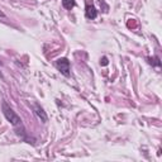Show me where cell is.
Masks as SVG:
<instances>
[{
	"instance_id": "1",
	"label": "cell",
	"mask_w": 162,
	"mask_h": 162,
	"mask_svg": "<svg viewBox=\"0 0 162 162\" xmlns=\"http://www.w3.org/2000/svg\"><path fill=\"white\" fill-rule=\"evenodd\" d=\"M2 109H3V113H4V117L6 118V121L9 122V123L15 128L16 134L20 135V137H22L23 139L28 141V138H27V133H25V129H24V127H23V123H22L20 117H19L18 114H16L12 108H10V105L8 104L6 101H3Z\"/></svg>"
},
{
	"instance_id": "2",
	"label": "cell",
	"mask_w": 162,
	"mask_h": 162,
	"mask_svg": "<svg viewBox=\"0 0 162 162\" xmlns=\"http://www.w3.org/2000/svg\"><path fill=\"white\" fill-rule=\"evenodd\" d=\"M56 67L58 69V71L61 72L63 76L69 77L70 76V71H71V65H70V61L67 59L66 57H62V58H58L56 61Z\"/></svg>"
},
{
	"instance_id": "3",
	"label": "cell",
	"mask_w": 162,
	"mask_h": 162,
	"mask_svg": "<svg viewBox=\"0 0 162 162\" xmlns=\"http://www.w3.org/2000/svg\"><path fill=\"white\" fill-rule=\"evenodd\" d=\"M32 108H33V112L36 113V115L41 119L42 123H46V122L48 121V117H47V114H46V112H45V109L42 108L38 103H33Z\"/></svg>"
},
{
	"instance_id": "4",
	"label": "cell",
	"mask_w": 162,
	"mask_h": 162,
	"mask_svg": "<svg viewBox=\"0 0 162 162\" xmlns=\"http://www.w3.org/2000/svg\"><path fill=\"white\" fill-rule=\"evenodd\" d=\"M85 15H86L88 19H95L98 16V10L92 4H86V6H85Z\"/></svg>"
},
{
	"instance_id": "5",
	"label": "cell",
	"mask_w": 162,
	"mask_h": 162,
	"mask_svg": "<svg viewBox=\"0 0 162 162\" xmlns=\"http://www.w3.org/2000/svg\"><path fill=\"white\" fill-rule=\"evenodd\" d=\"M62 6L67 10H71L75 6V0H62Z\"/></svg>"
},
{
	"instance_id": "6",
	"label": "cell",
	"mask_w": 162,
	"mask_h": 162,
	"mask_svg": "<svg viewBox=\"0 0 162 162\" xmlns=\"http://www.w3.org/2000/svg\"><path fill=\"white\" fill-rule=\"evenodd\" d=\"M148 59H149V63H151V65H156V66H160V65H161L158 57H155V58H153V61H152L151 58H148Z\"/></svg>"
},
{
	"instance_id": "7",
	"label": "cell",
	"mask_w": 162,
	"mask_h": 162,
	"mask_svg": "<svg viewBox=\"0 0 162 162\" xmlns=\"http://www.w3.org/2000/svg\"><path fill=\"white\" fill-rule=\"evenodd\" d=\"M100 65H103V66H106L108 65V58L106 57H103L100 59Z\"/></svg>"
},
{
	"instance_id": "8",
	"label": "cell",
	"mask_w": 162,
	"mask_h": 162,
	"mask_svg": "<svg viewBox=\"0 0 162 162\" xmlns=\"http://www.w3.org/2000/svg\"><path fill=\"white\" fill-rule=\"evenodd\" d=\"M0 16H2V18H4V16H5V14H4L2 10H0Z\"/></svg>"
},
{
	"instance_id": "9",
	"label": "cell",
	"mask_w": 162,
	"mask_h": 162,
	"mask_svg": "<svg viewBox=\"0 0 162 162\" xmlns=\"http://www.w3.org/2000/svg\"><path fill=\"white\" fill-rule=\"evenodd\" d=\"M0 77H2V79H3V74H2V72H0Z\"/></svg>"
}]
</instances>
